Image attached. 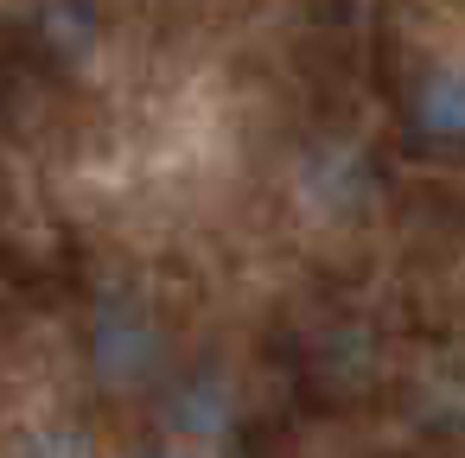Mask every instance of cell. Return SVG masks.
Wrapping results in <instances>:
<instances>
[{
	"mask_svg": "<svg viewBox=\"0 0 465 458\" xmlns=\"http://www.w3.org/2000/svg\"><path fill=\"white\" fill-rule=\"evenodd\" d=\"M20 458H77V445H64V439H58V445H52V439H33Z\"/></svg>",
	"mask_w": 465,
	"mask_h": 458,
	"instance_id": "6da1fadb",
	"label": "cell"
},
{
	"mask_svg": "<svg viewBox=\"0 0 465 458\" xmlns=\"http://www.w3.org/2000/svg\"><path fill=\"white\" fill-rule=\"evenodd\" d=\"M134 458H185V452H134Z\"/></svg>",
	"mask_w": 465,
	"mask_h": 458,
	"instance_id": "7a4b0ae2",
	"label": "cell"
}]
</instances>
